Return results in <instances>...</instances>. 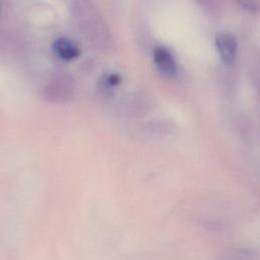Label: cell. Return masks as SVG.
I'll list each match as a JSON object with an SVG mask.
<instances>
[{"label":"cell","mask_w":260,"mask_h":260,"mask_svg":"<svg viewBox=\"0 0 260 260\" xmlns=\"http://www.w3.org/2000/svg\"><path fill=\"white\" fill-rule=\"evenodd\" d=\"M74 14L80 31L94 47L109 50L113 45L109 27L90 0H76Z\"/></svg>","instance_id":"cell-1"},{"label":"cell","mask_w":260,"mask_h":260,"mask_svg":"<svg viewBox=\"0 0 260 260\" xmlns=\"http://www.w3.org/2000/svg\"><path fill=\"white\" fill-rule=\"evenodd\" d=\"M75 82L68 75L54 78L45 89V98L53 103H63L70 100L74 93Z\"/></svg>","instance_id":"cell-2"},{"label":"cell","mask_w":260,"mask_h":260,"mask_svg":"<svg viewBox=\"0 0 260 260\" xmlns=\"http://www.w3.org/2000/svg\"><path fill=\"white\" fill-rule=\"evenodd\" d=\"M215 44L220 58L226 65L234 63L237 53V40L230 32H219L215 38Z\"/></svg>","instance_id":"cell-3"},{"label":"cell","mask_w":260,"mask_h":260,"mask_svg":"<svg viewBox=\"0 0 260 260\" xmlns=\"http://www.w3.org/2000/svg\"><path fill=\"white\" fill-rule=\"evenodd\" d=\"M153 59L158 70L166 75H173L176 72V61L173 54L166 47L158 46L153 51Z\"/></svg>","instance_id":"cell-4"},{"label":"cell","mask_w":260,"mask_h":260,"mask_svg":"<svg viewBox=\"0 0 260 260\" xmlns=\"http://www.w3.org/2000/svg\"><path fill=\"white\" fill-rule=\"evenodd\" d=\"M53 50L59 58L66 61L75 59L80 54L77 46L66 38H60L56 40L53 45Z\"/></svg>","instance_id":"cell-5"}]
</instances>
